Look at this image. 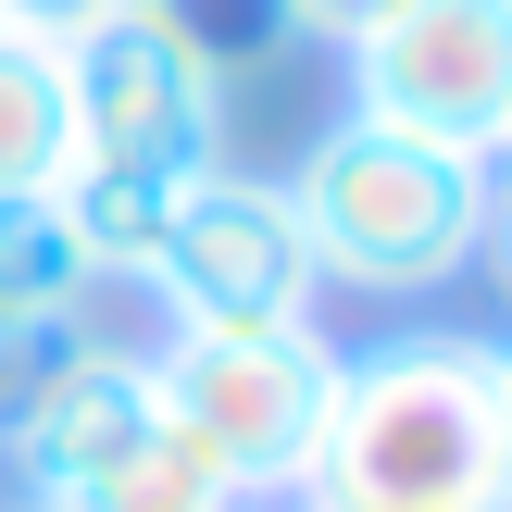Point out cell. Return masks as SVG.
Returning <instances> with one entry per match:
<instances>
[{
  "label": "cell",
  "instance_id": "1",
  "mask_svg": "<svg viewBox=\"0 0 512 512\" xmlns=\"http://www.w3.org/2000/svg\"><path fill=\"white\" fill-rule=\"evenodd\" d=\"M300 512H512V388L488 338H375L338 363Z\"/></svg>",
  "mask_w": 512,
  "mask_h": 512
},
{
  "label": "cell",
  "instance_id": "2",
  "mask_svg": "<svg viewBox=\"0 0 512 512\" xmlns=\"http://www.w3.org/2000/svg\"><path fill=\"white\" fill-rule=\"evenodd\" d=\"M300 213V250H313L325 288H363V300H425L475 263L500 213V163L488 150H450V138H413V125H375V113H338L300 175H275Z\"/></svg>",
  "mask_w": 512,
  "mask_h": 512
},
{
  "label": "cell",
  "instance_id": "3",
  "mask_svg": "<svg viewBox=\"0 0 512 512\" xmlns=\"http://www.w3.org/2000/svg\"><path fill=\"white\" fill-rule=\"evenodd\" d=\"M150 363V400L213 450V475L250 512L300 500V463L325 438V400H338V338L325 325H163Z\"/></svg>",
  "mask_w": 512,
  "mask_h": 512
},
{
  "label": "cell",
  "instance_id": "4",
  "mask_svg": "<svg viewBox=\"0 0 512 512\" xmlns=\"http://www.w3.org/2000/svg\"><path fill=\"white\" fill-rule=\"evenodd\" d=\"M75 75V163L213 175L225 163V63L200 50L188 0H125L88 38H63Z\"/></svg>",
  "mask_w": 512,
  "mask_h": 512
},
{
  "label": "cell",
  "instance_id": "5",
  "mask_svg": "<svg viewBox=\"0 0 512 512\" xmlns=\"http://www.w3.org/2000/svg\"><path fill=\"white\" fill-rule=\"evenodd\" d=\"M150 300H163V325H313L325 275L313 250H300V213L275 175H188V200H175V238L150 250L138 275Z\"/></svg>",
  "mask_w": 512,
  "mask_h": 512
},
{
  "label": "cell",
  "instance_id": "6",
  "mask_svg": "<svg viewBox=\"0 0 512 512\" xmlns=\"http://www.w3.org/2000/svg\"><path fill=\"white\" fill-rule=\"evenodd\" d=\"M350 113L450 150H500L512 125V0H400L350 50Z\"/></svg>",
  "mask_w": 512,
  "mask_h": 512
},
{
  "label": "cell",
  "instance_id": "7",
  "mask_svg": "<svg viewBox=\"0 0 512 512\" xmlns=\"http://www.w3.org/2000/svg\"><path fill=\"white\" fill-rule=\"evenodd\" d=\"M75 175V75L63 38L0 25V188H63Z\"/></svg>",
  "mask_w": 512,
  "mask_h": 512
},
{
  "label": "cell",
  "instance_id": "8",
  "mask_svg": "<svg viewBox=\"0 0 512 512\" xmlns=\"http://www.w3.org/2000/svg\"><path fill=\"white\" fill-rule=\"evenodd\" d=\"M175 200H188V175H138V163H75L63 175V225H75L100 288L113 275H150V250L175 238Z\"/></svg>",
  "mask_w": 512,
  "mask_h": 512
},
{
  "label": "cell",
  "instance_id": "9",
  "mask_svg": "<svg viewBox=\"0 0 512 512\" xmlns=\"http://www.w3.org/2000/svg\"><path fill=\"white\" fill-rule=\"evenodd\" d=\"M50 512H250V500L213 475V450H200L175 413H150L138 438H125L113 463L88 475V488H75V500H50Z\"/></svg>",
  "mask_w": 512,
  "mask_h": 512
},
{
  "label": "cell",
  "instance_id": "10",
  "mask_svg": "<svg viewBox=\"0 0 512 512\" xmlns=\"http://www.w3.org/2000/svg\"><path fill=\"white\" fill-rule=\"evenodd\" d=\"M88 250L63 225V188H0V313H88Z\"/></svg>",
  "mask_w": 512,
  "mask_h": 512
},
{
  "label": "cell",
  "instance_id": "11",
  "mask_svg": "<svg viewBox=\"0 0 512 512\" xmlns=\"http://www.w3.org/2000/svg\"><path fill=\"white\" fill-rule=\"evenodd\" d=\"M88 350H100L88 313H0V438H13V425L38 413L75 363H88Z\"/></svg>",
  "mask_w": 512,
  "mask_h": 512
},
{
  "label": "cell",
  "instance_id": "12",
  "mask_svg": "<svg viewBox=\"0 0 512 512\" xmlns=\"http://www.w3.org/2000/svg\"><path fill=\"white\" fill-rule=\"evenodd\" d=\"M388 13L400 0H275V25H300V38H325V50H363Z\"/></svg>",
  "mask_w": 512,
  "mask_h": 512
},
{
  "label": "cell",
  "instance_id": "13",
  "mask_svg": "<svg viewBox=\"0 0 512 512\" xmlns=\"http://www.w3.org/2000/svg\"><path fill=\"white\" fill-rule=\"evenodd\" d=\"M100 13H125V0H0V25H25V38H88Z\"/></svg>",
  "mask_w": 512,
  "mask_h": 512
},
{
  "label": "cell",
  "instance_id": "14",
  "mask_svg": "<svg viewBox=\"0 0 512 512\" xmlns=\"http://www.w3.org/2000/svg\"><path fill=\"white\" fill-rule=\"evenodd\" d=\"M475 263L500 275V300H512V188H500V213H488V238H475Z\"/></svg>",
  "mask_w": 512,
  "mask_h": 512
},
{
  "label": "cell",
  "instance_id": "15",
  "mask_svg": "<svg viewBox=\"0 0 512 512\" xmlns=\"http://www.w3.org/2000/svg\"><path fill=\"white\" fill-rule=\"evenodd\" d=\"M488 163H500V188H512V125H500V150H488Z\"/></svg>",
  "mask_w": 512,
  "mask_h": 512
},
{
  "label": "cell",
  "instance_id": "16",
  "mask_svg": "<svg viewBox=\"0 0 512 512\" xmlns=\"http://www.w3.org/2000/svg\"><path fill=\"white\" fill-rule=\"evenodd\" d=\"M500 388H512V350H500Z\"/></svg>",
  "mask_w": 512,
  "mask_h": 512
},
{
  "label": "cell",
  "instance_id": "17",
  "mask_svg": "<svg viewBox=\"0 0 512 512\" xmlns=\"http://www.w3.org/2000/svg\"><path fill=\"white\" fill-rule=\"evenodd\" d=\"M263 512H300V500H263Z\"/></svg>",
  "mask_w": 512,
  "mask_h": 512
},
{
  "label": "cell",
  "instance_id": "18",
  "mask_svg": "<svg viewBox=\"0 0 512 512\" xmlns=\"http://www.w3.org/2000/svg\"><path fill=\"white\" fill-rule=\"evenodd\" d=\"M13 512H38V500H13Z\"/></svg>",
  "mask_w": 512,
  "mask_h": 512
}]
</instances>
